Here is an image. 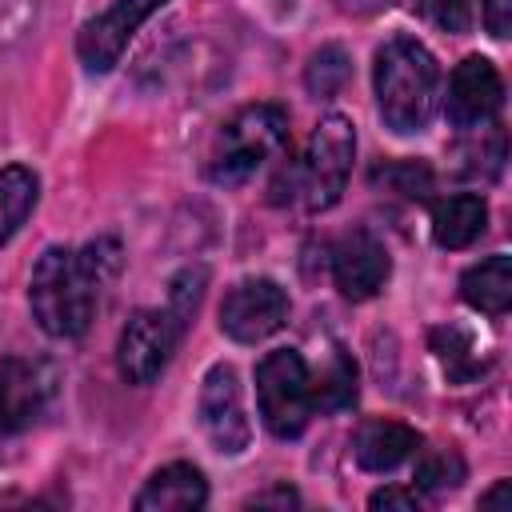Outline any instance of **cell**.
<instances>
[{"instance_id":"obj_1","label":"cell","mask_w":512,"mask_h":512,"mask_svg":"<svg viewBox=\"0 0 512 512\" xmlns=\"http://www.w3.org/2000/svg\"><path fill=\"white\" fill-rule=\"evenodd\" d=\"M116 268H120V244L112 236L88 240L84 248H64V244L44 248L28 276L32 320L56 340L84 336L88 324L96 320V308Z\"/></svg>"},{"instance_id":"obj_2","label":"cell","mask_w":512,"mask_h":512,"mask_svg":"<svg viewBox=\"0 0 512 512\" xmlns=\"http://www.w3.org/2000/svg\"><path fill=\"white\" fill-rule=\"evenodd\" d=\"M352 160H356L352 120L340 112L320 116V124L312 128L300 156L292 164H284L280 176L272 180V204H280V208L292 204L304 212H328L348 188Z\"/></svg>"},{"instance_id":"obj_3","label":"cell","mask_w":512,"mask_h":512,"mask_svg":"<svg viewBox=\"0 0 512 512\" xmlns=\"http://www.w3.org/2000/svg\"><path fill=\"white\" fill-rule=\"evenodd\" d=\"M372 84H376V108L396 136H412L428 128L440 96V68L436 56L416 36L400 32L376 48Z\"/></svg>"},{"instance_id":"obj_4","label":"cell","mask_w":512,"mask_h":512,"mask_svg":"<svg viewBox=\"0 0 512 512\" xmlns=\"http://www.w3.org/2000/svg\"><path fill=\"white\" fill-rule=\"evenodd\" d=\"M288 144V112L280 104H248L212 140L208 152V180L216 184H244L260 168H268Z\"/></svg>"},{"instance_id":"obj_5","label":"cell","mask_w":512,"mask_h":512,"mask_svg":"<svg viewBox=\"0 0 512 512\" xmlns=\"http://www.w3.org/2000/svg\"><path fill=\"white\" fill-rule=\"evenodd\" d=\"M260 420L276 440H296L312 420V376L296 348H272L256 364Z\"/></svg>"},{"instance_id":"obj_6","label":"cell","mask_w":512,"mask_h":512,"mask_svg":"<svg viewBox=\"0 0 512 512\" xmlns=\"http://www.w3.org/2000/svg\"><path fill=\"white\" fill-rule=\"evenodd\" d=\"M180 336H184V324L168 308H136L116 340L120 376L128 384H152L168 368Z\"/></svg>"},{"instance_id":"obj_7","label":"cell","mask_w":512,"mask_h":512,"mask_svg":"<svg viewBox=\"0 0 512 512\" xmlns=\"http://www.w3.org/2000/svg\"><path fill=\"white\" fill-rule=\"evenodd\" d=\"M60 372L40 356H8L0 360V436L28 432L56 400Z\"/></svg>"},{"instance_id":"obj_8","label":"cell","mask_w":512,"mask_h":512,"mask_svg":"<svg viewBox=\"0 0 512 512\" xmlns=\"http://www.w3.org/2000/svg\"><path fill=\"white\" fill-rule=\"evenodd\" d=\"M168 0H112L100 16H92L80 32H76V56L84 64V72L104 76L120 64L124 48L132 44V36L140 32V24L160 12Z\"/></svg>"},{"instance_id":"obj_9","label":"cell","mask_w":512,"mask_h":512,"mask_svg":"<svg viewBox=\"0 0 512 512\" xmlns=\"http://www.w3.org/2000/svg\"><path fill=\"white\" fill-rule=\"evenodd\" d=\"M200 428L208 436V444L224 456H240L252 440V424L244 412V396H240V380L232 364H212L204 372L200 384V404H196Z\"/></svg>"},{"instance_id":"obj_10","label":"cell","mask_w":512,"mask_h":512,"mask_svg":"<svg viewBox=\"0 0 512 512\" xmlns=\"http://www.w3.org/2000/svg\"><path fill=\"white\" fill-rule=\"evenodd\" d=\"M288 320V292L268 276H248L228 288L220 304V328L236 344H260Z\"/></svg>"},{"instance_id":"obj_11","label":"cell","mask_w":512,"mask_h":512,"mask_svg":"<svg viewBox=\"0 0 512 512\" xmlns=\"http://www.w3.org/2000/svg\"><path fill=\"white\" fill-rule=\"evenodd\" d=\"M504 104V80L492 60L484 56H464L456 72L448 76V96H444V116L452 128H484Z\"/></svg>"},{"instance_id":"obj_12","label":"cell","mask_w":512,"mask_h":512,"mask_svg":"<svg viewBox=\"0 0 512 512\" xmlns=\"http://www.w3.org/2000/svg\"><path fill=\"white\" fill-rule=\"evenodd\" d=\"M388 276H392L388 248L372 232L356 228V232L336 240V248H332V280L348 300H372L388 284Z\"/></svg>"},{"instance_id":"obj_13","label":"cell","mask_w":512,"mask_h":512,"mask_svg":"<svg viewBox=\"0 0 512 512\" xmlns=\"http://www.w3.org/2000/svg\"><path fill=\"white\" fill-rule=\"evenodd\" d=\"M132 504L140 512H192L208 504V480L196 464H164L144 480Z\"/></svg>"},{"instance_id":"obj_14","label":"cell","mask_w":512,"mask_h":512,"mask_svg":"<svg viewBox=\"0 0 512 512\" xmlns=\"http://www.w3.org/2000/svg\"><path fill=\"white\" fill-rule=\"evenodd\" d=\"M420 448L416 428L400 420H368L356 432V464L364 472H392Z\"/></svg>"},{"instance_id":"obj_15","label":"cell","mask_w":512,"mask_h":512,"mask_svg":"<svg viewBox=\"0 0 512 512\" xmlns=\"http://www.w3.org/2000/svg\"><path fill=\"white\" fill-rule=\"evenodd\" d=\"M484 224H488V204L476 192H456L432 204V240L448 252L476 244Z\"/></svg>"},{"instance_id":"obj_16","label":"cell","mask_w":512,"mask_h":512,"mask_svg":"<svg viewBox=\"0 0 512 512\" xmlns=\"http://www.w3.org/2000/svg\"><path fill=\"white\" fill-rule=\"evenodd\" d=\"M460 296L468 308L484 316H504L512 304V260L504 252H492L480 264H472L460 276Z\"/></svg>"},{"instance_id":"obj_17","label":"cell","mask_w":512,"mask_h":512,"mask_svg":"<svg viewBox=\"0 0 512 512\" xmlns=\"http://www.w3.org/2000/svg\"><path fill=\"white\" fill-rule=\"evenodd\" d=\"M36 196H40V180L32 168L24 164L0 168V244H8L20 232V224L36 208Z\"/></svg>"},{"instance_id":"obj_18","label":"cell","mask_w":512,"mask_h":512,"mask_svg":"<svg viewBox=\"0 0 512 512\" xmlns=\"http://www.w3.org/2000/svg\"><path fill=\"white\" fill-rule=\"evenodd\" d=\"M312 404L324 412H340V408L356 404V364L344 348H332L328 368L312 380Z\"/></svg>"},{"instance_id":"obj_19","label":"cell","mask_w":512,"mask_h":512,"mask_svg":"<svg viewBox=\"0 0 512 512\" xmlns=\"http://www.w3.org/2000/svg\"><path fill=\"white\" fill-rule=\"evenodd\" d=\"M432 352H436V360L444 364V372L452 376V380H476L480 372H484V360L476 356V348H472V336L464 332V328H456V324H440V328H432Z\"/></svg>"},{"instance_id":"obj_20","label":"cell","mask_w":512,"mask_h":512,"mask_svg":"<svg viewBox=\"0 0 512 512\" xmlns=\"http://www.w3.org/2000/svg\"><path fill=\"white\" fill-rule=\"evenodd\" d=\"M416 456V452H412ZM412 488H420V492H428V496H440V492H452V488H460V480H464V460H460V452H452V448H424L420 456H416V472H412Z\"/></svg>"},{"instance_id":"obj_21","label":"cell","mask_w":512,"mask_h":512,"mask_svg":"<svg viewBox=\"0 0 512 512\" xmlns=\"http://www.w3.org/2000/svg\"><path fill=\"white\" fill-rule=\"evenodd\" d=\"M348 76H352L348 52H344L340 44H324V48L312 52V60H308V68H304V88H308L312 96L328 100V96H336V92L348 84Z\"/></svg>"},{"instance_id":"obj_22","label":"cell","mask_w":512,"mask_h":512,"mask_svg":"<svg viewBox=\"0 0 512 512\" xmlns=\"http://www.w3.org/2000/svg\"><path fill=\"white\" fill-rule=\"evenodd\" d=\"M204 284H208V268H180L176 276H172V284H168V312L188 328V320H192V312H196V304H200V296H204Z\"/></svg>"},{"instance_id":"obj_23","label":"cell","mask_w":512,"mask_h":512,"mask_svg":"<svg viewBox=\"0 0 512 512\" xmlns=\"http://www.w3.org/2000/svg\"><path fill=\"white\" fill-rule=\"evenodd\" d=\"M416 12H420L432 28L460 36V32H468V28H472L476 0H416Z\"/></svg>"},{"instance_id":"obj_24","label":"cell","mask_w":512,"mask_h":512,"mask_svg":"<svg viewBox=\"0 0 512 512\" xmlns=\"http://www.w3.org/2000/svg\"><path fill=\"white\" fill-rule=\"evenodd\" d=\"M376 180H388V184H392L396 192H404V196H424L428 184H432V176H428L424 164H392V168H376Z\"/></svg>"},{"instance_id":"obj_25","label":"cell","mask_w":512,"mask_h":512,"mask_svg":"<svg viewBox=\"0 0 512 512\" xmlns=\"http://www.w3.org/2000/svg\"><path fill=\"white\" fill-rule=\"evenodd\" d=\"M368 508H400V512H416V508H420V492H416V488L388 484V488H376V492L368 496Z\"/></svg>"},{"instance_id":"obj_26","label":"cell","mask_w":512,"mask_h":512,"mask_svg":"<svg viewBox=\"0 0 512 512\" xmlns=\"http://www.w3.org/2000/svg\"><path fill=\"white\" fill-rule=\"evenodd\" d=\"M296 504H300V492L288 488V484H272V488L244 500V508H296Z\"/></svg>"},{"instance_id":"obj_27","label":"cell","mask_w":512,"mask_h":512,"mask_svg":"<svg viewBox=\"0 0 512 512\" xmlns=\"http://www.w3.org/2000/svg\"><path fill=\"white\" fill-rule=\"evenodd\" d=\"M484 28L496 40H504L512 28V0H484Z\"/></svg>"},{"instance_id":"obj_28","label":"cell","mask_w":512,"mask_h":512,"mask_svg":"<svg viewBox=\"0 0 512 512\" xmlns=\"http://www.w3.org/2000/svg\"><path fill=\"white\" fill-rule=\"evenodd\" d=\"M492 504H508V480H496V484L480 496V508H492Z\"/></svg>"}]
</instances>
